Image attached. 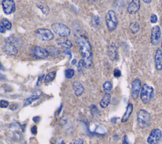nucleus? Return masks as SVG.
<instances>
[{"mask_svg": "<svg viewBox=\"0 0 162 144\" xmlns=\"http://www.w3.org/2000/svg\"><path fill=\"white\" fill-rule=\"evenodd\" d=\"M42 92L40 90H37L35 91L32 95L31 97H29L28 99H27L25 102V104H24V106L25 105H28L30 104H31L33 101L34 100H36L37 99L39 98V97L42 95Z\"/></svg>", "mask_w": 162, "mask_h": 144, "instance_id": "19", "label": "nucleus"}, {"mask_svg": "<svg viewBox=\"0 0 162 144\" xmlns=\"http://www.w3.org/2000/svg\"><path fill=\"white\" fill-rule=\"evenodd\" d=\"M106 25L109 31H113L118 25V19L115 12L111 10L106 13Z\"/></svg>", "mask_w": 162, "mask_h": 144, "instance_id": "5", "label": "nucleus"}, {"mask_svg": "<svg viewBox=\"0 0 162 144\" xmlns=\"http://www.w3.org/2000/svg\"><path fill=\"white\" fill-rule=\"evenodd\" d=\"M36 5H37L38 7L40 9V10H41V11L42 12V13L44 15H48L49 14L50 8L46 3L41 2L39 3H37Z\"/></svg>", "mask_w": 162, "mask_h": 144, "instance_id": "22", "label": "nucleus"}, {"mask_svg": "<svg viewBox=\"0 0 162 144\" xmlns=\"http://www.w3.org/2000/svg\"><path fill=\"white\" fill-rule=\"evenodd\" d=\"M139 28L140 27L138 22H132L129 25V29L133 34H136L139 31Z\"/></svg>", "mask_w": 162, "mask_h": 144, "instance_id": "23", "label": "nucleus"}, {"mask_svg": "<svg viewBox=\"0 0 162 144\" xmlns=\"http://www.w3.org/2000/svg\"><path fill=\"white\" fill-rule=\"evenodd\" d=\"M114 76L116 78H119L122 76V73H121V71L120 70V69H115L114 70V73H113Z\"/></svg>", "mask_w": 162, "mask_h": 144, "instance_id": "30", "label": "nucleus"}, {"mask_svg": "<svg viewBox=\"0 0 162 144\" xmlns=\"http://www.w3.org/2000/svg\"><path fill=\"white\" fill-rule=\"evenodd\" d=\"M31 132L33 133V134H36L37 133V127H35V126H34V127H33L31 129Z\"/></svg>", "mask_w": 162, "mask_h": 144, "instance_id": "40", "label": "nucleus"}, {"mask_svg": "<svg viewBox=\"0 0 162 144\" xmlns=\"http://www.w3.org/2000/svg\"><path fill=\"white\" fill-rule=\"evenodd\" d=\"M122 144H131V143L129 142V141H128L127 137L126 136V135H125V136H124V137H123Z\"/></svg>", "mask_w": 162, "mask_h": 144, "instance_id": "35", "label": "nucleus"}, {"mask_svg": "<svg viewBox=\"0 0 162 144\" xmlns=\"http://www.w3.org/2000/svg\"><path fill=\"white\" fill-rule=\"evenodd\" d=\"M144 2L146 3H150L151 2V0H149V1H146V0H145V1H144Z\"/></svg>", "mask_w": 162, "mask_h": 144, "instance_id": "42", "label": "nucleus"}, {"mask_svg": "<svg viewBox=\"0 0 162 144\" xmlns=\"http://www.w3.org/2000/svg\"><path fill=\"white\" fill-rule=\"evenodd\" d=\"M75 43L86 66L91 67L93 65L92 47L87 37L83 34H77L75 38Z\"/></svg>", "mask_w": 162, "mask_h": 144, "instance_id": "1", "label": "nucleus"}, {"mask_svg": "<svg viewBox=\"0 0 162 144\" xmlns=\"http://www.w3.org/2000/svg\"><path fill=\"white\" fill-rule=\"evenodd\" d=\"M75 74V70L73 69H67L65 70V76L67 79H71Z\"/></svg>", "mask_w": 162, "mask_h": 144, "instance_id": "27", "label": "nucleus"}, {"mask_svg": "<svg viewBox=\"0 0 162 144\" xmlns=\"http://www.w3.org/2000/svg\"><path fill=\"white\" fill-rule=\"evenodd\" d=\"M117 47L115 43L111 44L109 47V55L112 60H115L117 59Z\"/></svg>", "mask_w": 162, "mask_h": 144, "instance_id": "17", "label": "nucleus"}, {"mask_svg": "<svg viewBox=\"0 0 162 144\" xmlns=\"http://www.w3.org/2000/svg\"><path fill=\"white\" fill-rule=\"evenodd\" d=\"M63 53L65 54V55H70V58L72 57V53H71V51L69 50H64V51H63Z\"/></svg>", "mask_w": 162, "mask_h": 144, "instance_id": "36", "label": "nucleus"}, {"mask_svg": "<svg viewBox=\"0 0 162 144\" xmlns=\"http://www.w3.org/2000/svg\"><path fill=\"white\" fill-rule=\"evenodd\" d=\"M103 88L106 93H109L112 89V83L110 81H106L103 85Z\"/></svg>", "mask_w": 162, "mask_h": 144, "instance_id": "26", "label": "nucleus"}, {"mask_svg": "<svg viewBox=\"0 0 162 144\" xmlns=\"http://www.w3.org/2000/svg\"><path fill=\"white\" fill-rule=\"evenodd\" d=\"M155 62L156 69L158 70H161L162 69V51L160 48H158L156 51Z\"/></svg>", "mask_w": 162, "mask_h": 144, "instance_id": "16", "label": "nucleus"}, {"mask_svg": "<svg viewBox=\"0 0 162 144\" xmlns=\"http://www.w3.org/2000/svg\"><path fill=\"white\" fill-rule=\"evenodd\" d=\"M72 86L74 91V94L77 97H80L84 93L85 88L83 85V84L80 81H74Z\"/></svg>", "mask_w": 162, "mask_h": 144, "instance_id": "14", "label": "nucleus"}, {"mask_svg": "<svg viewBox=\"0 0 162 144\" xmlns=\"http://www.w3.org/2000/svg\"><path fill=\"white\" fill-rule=\"evenodd\" d=\"M51 28L53 32L61 38H67L70 35V29L68 27L64 24L56 22L53 24Z\"/></svg>", "mask_w": 162, "mask_h": 144, "instance_id": "4", "label": "nucleus"}, {"mask_svg": "<svg viewBox=\"0 0 162 144\" xmlns=\"http://www.w3.org/2000/svg\"><path fill=\"white\" fill-rule=\"evenodd\" d=\"M57 76V72L56 71H51L46 76L44 77V82L46 83H50L55 79Z\"/></svg>", "mask_w": 162, "mask_h": 144, "instance_id": "21", "label": "nucleus"}, {"mask_svg": "<svg viewBox=\"0 0 162 144\" xmlns=\"http://www.w3.org/2000/svg\"><path fill=\"white\" fill-rule=\"evenodd\" d=\"M92 22L93 25H95V27H97L100 24V19L98 16H95L92 19Z\"/></svg>", "mask_w": 162, "mask_h": 144, "instance_id": "29", "label": "nucleus"}, {"mask_svg": "<svg viewBox=\"0 0 162 144\" xmlns=\"http://www.w3.org/2000/svg\"><path fill=\"white\" fill-rule=\"evenodd\" d=\"M161 48H162V40H161Z\"/></svg>", "mask_w": 162, "mask_h": 144, "instance_id": "43", "label": "nucleus"}, {"mask_svg": "<svg viewBox=\"0 0 162 144\" xmlns=\"http://www.w3.org/2000/svg\"><path fill=\"white\" fill-rule=\"evenodd\" d=\"M137 120L138 125L140 128H146L151 123L150 114L146 110L141 109L138 112Z\"/></svg>", "mask_w": 162, "mask_h": 144, "instance_id": "6", "label": "nucleus"}, {"mask_svg": "<svg viewBox=\"0 0 162 144\" xmlns=\"http://www.w3.org/2000/svg\"><path fill=\"white\" fill-rule=\"evenodd\" d=\"M153 96H154L153 88L148 84L143 85L140 93V98L141 101L143 103L147 104L151 101Z\"/></svg>", "mask_w": 162, "mask_h": 144, "instance_id": "3", "label": "nucleus"}, {"mask_svg": "<svg viewBox=\"0 0 162 144\" xmlns=\"http://www.w3.org/2000/svg\"><path fill=\"white\" fill-rule=\"evenodd\" d=\"M161 38V29L158 25L153 28L151 34V41L153 45H157Z\"/></svg>", "mask_w": 162, "mask_h": 144, "instance_id": "12", "label": "nucleus"}, {"mask_svg": "<svg viewBox=\"0 0 162 144\" xmlns=\"http://www.w3.org/2000/svg\"><path fill=\"white\" fill-rule=\"evenodd\" d=\"M2 7L3 12L6 15L14 13L16 10V5L13 0H3Z\"/></svg>", "mask_w": 162, "mask_h": 144, "instance_id": "11", "label": "nucleus"}, {"mask_svg": "<svg viewBox=\"0 0 162 144\" xmlns=\"http://www.w3.org/2000/svg\"><path fill=\"white\" fill-rule=\"evenodd\" d=\"M49 53H50V55H52V56H58L59 55V54H60V51L59 50L55 48V47H49L48 48H47Z\"/></svg>", "mask_w": 162, "mask_h": 144, "instance_id": "25", "label": "nucleus"}, {"mask_svg": "<svg viewBox=\"0 0 162 144\" xmlns=\"http://www.w3.org/2000/svg\"><path fill=\"white\" fill-rule=\"evenodd\" d=\"M5 31H6V29L4 28V26L2 24H0V32H1V33H5Z\"/></svg>", "mask_w": 162, "mask_h": 144, "instance_id": "38", "label": "nucleus"}, {"mask_svg": "<svg viewBox=\"0 0 162 144\" xmlns=\"http://www.w3.org/2000/svg\"><path fill=\"white\" fill-rule=\"evenodd\" d=\"M140 6V1H139V0H133L128 5L127 12L129 14L136 13L139 10Z\"/></svg>", "mask_w": 162, "mask_h": 144, "instance_id": "13", "label": "nucleus"}, {"mask_svg": "<svg viewBox=\"0 0 162 144\" xmlns=\"http://www.w3.org/2000/svg\"><path fill=\"white\" fill-rule=\"evenodd\" d=\"M20 45V41L14 37L7 38L5 40L3 50L7 55L10 56L17 55L18 53V46Z\"/></svg>", "mask_w": 162, "mask_h": 144, "instance_id": "2", "label": "nucleus"}, {"mask_svg": "<svg viewBox=\"0 0 162 144\" xmlns=\"http://www.w3.org/2000/svg\"><path fill=\"white\" fill-rule=\"evenodd\" d=\"M35 37L44 41H51L54 38V35L51 30L46 28H39L34 31Z\"/></svg>", "mask_w": 162, "mask_h": 144, "instance_id": "7", "label": "nucleus"}, {"mask_svg": "<svg viewBox=\"0 0 162 144\" xmlns=\"http://www.w3.org/2000/svg\"><path fill=\"white\" fill-rule=\"evenodd\" d=\"M9 105V102L5 100H1V107L2 108H6Z\"/></svg>", "mask_w": 162, "mask_h": 144, "instance_id": "32", "label": "nucleus"}, {"mask_svg": "<svg viewBox=\"0 0 162 144\" xmlns=\"http://www.w3.org/2000/svg\"><path fill=\"white\" fill-rule=\"evenodd\" d=\"M31 55L35 59H44L47 58L50 53L47 49L39 46H34L31 49Z\"/></svg>", "mask_w": 162, "mask_h": 144, "instance_id": "8", "label": "nucleus"}, {"mask_svg": "<svg viewBox=\"0 0 162 144\" xmlns=\"http://www.w3.org/2000/svg\"><path fill=\"white\" fill-rule=\"evenodd\" d=\"M76 60L75 59H74V60H73L71 62V63H72V65H75V64H76Z\"/></svg>", "mask_w": 162, "mask_h": 144, "instance_id": "41", "label": "nucleus"}, {"mask_svg": "<svg viewBox=\"0 0 162 144\" xmlns=\"http://www.w3.org/2000/svg\"><path fill=\"white\" fill-rule=\"evenodd\" d=\"M162 137V132L159 129H154L151 131L148 138V144H157Z\"/></svg>", "mask_w": 162, "mask_h": 144, "instance_id": "10", "label": "nucleus"}, {"mask_svg": "<svg viewBox=\"0 0 162 144\" xmlns=\"http://www.w3.org/2000/svg\"><path fill=\"white\" fill-rule=\"evenodd\" d=\"M84 66H86V65L84 64V61L83 60H79V64H78V66H77V71H78V73L79 74H81V73H83Z\"/></svg>", "mask_w": 162, "mask_h": 144, "instance_id": "28", "label": "nucleus"}, {"mask_svg": "<svg viewBox=\"0 0 162 144\" xmlns=\"http://www.w3.org/2000/svg\"><path fill=\"white\" fill-rule=\"evenodd\" d=\"M141 88V80L135 79L131 83V97L134 100H136L138 98Z\"/></svg>", "mask_w": 162, "mask_h": 144, "instance_id": "9", "label": "nucleus"}, {"mask_svg": "<svg viewBox=\"0 0 162 144\" xmlns=\"http://www.w3.org/2000/svg\"><path fill=\"white\" fill-rule=\"evenodd\" d=\"M56 42L58 45L61 46V47L65 48V50H68L69 48L72 47V41L67 38H58L56 40Z\"/></svg>", "mask_w": 162, "mask_h": 144, "instance_id": "15", "label": "nucleus"}, {"mask_svg": "<svg viewBox=\"0 0 162 144\" xmlns=\"http://www.w3.org/2000/svg\"><path fill=\"white\" fill-rule=\"evenodd\" d=\"M17 107H18V104H13L12 105H10V109L11 110L14 111V110H15V109H17Z\"/></svg>", "mask_w": 162, "mask_h": 144, "instance_id": "37", "label": "nucleus"}, {"mask_svg": "<svg viewBox=\"0 0 162 144\" xmlns=\"http://www.w3.org/2000/svg\"><path fill=\"white\" fill-rule=\"evenodd\" d=\"M44 76V74H42L41 76H40L39 77V78H38V83H37V86H39V84L41 83V81H42V79H43Z\"/></svg>", "mask_w": 162, "mask_h": 144, "instance_id": "39", "label": "nucleus"}, {"mask_svg": "<svg viewBox=\"0 0 162 144\" xmlns=\"http://www.w3.org/2000/svg\"><path fill=\"white\" fill-rule=\"evenodd\" d=\"M158 21V17L155 14H152L150 18V22L153 24H155Z\"/></svg>", "mask_w": 162, "mask_h": 144, "instance_id": "31", "label": "nucleus"}, {"mask_svg": "<svg viewBox=\"0 0 162 144\" xmlns=\"http://www.w3.org/2000/svg\"><path fill=\"white\" fill-rule=\"evenodd\" d=\"M110 100H111V95L110 94V93H105L100 103V105L101 107V108L105 109V108L109 106L110 102Z\"/></svg>", "mask_w": 162, "mask_h": 144, "instance_id": "18", "label": "nucleus"}, {"mask_svg": "<svg viewBox=\"0 0 162 144\" xmlns=\"http://www.w3.org/2000/svg\"><path fill=\"white\" fill-rule=\"evenodd\" d=\"M55 144H66L64 140L61 138H58L55 140Z\"/></svg>", "mask_w": 162, "mask_h": 144, "instance_id": "33", "label": "nucleus"}, {"mask_svg": "<svg viewBox=\"0 0 162 144\" xmlns=\"http://www.w3.org/2000/svg\"><path fill=\"white\" fill-rule=\"evenodd\" d=\"M1 24H2L5 29L6 30H10L12 29V23L9 21L8 19H5V18H3L1 20Z\"/></svg>", "mask_w": 162, "mask_h": 144, "instance_id": "24", "label": "nucleus"}, {"mask_svg": "<svg viewBox=\"0 0 162 144\" xmlns=\"http://www.w3.org/2000/svg\"><path fill=\"white\" fill-rule=\"evenodd\" d=\"M84 143V140L83 138H78L76 140L74 141L73 144H83Z\"/></svg>", "mask_w": 162, "mask_h": 144, "instance_id": "34", "label": "nucleus"}, {"mask_svg": "<svg viewBox=\"0 0 162 144\" xmlns=\"http://www.w3.org/2000/svg\"><path fill=\"white\" fill-rule=\"evenodd\" d=\"M132 111H133V105L130 103L128 104V105L127 107V109H126L125 112L124 113V114L122 117V120H121L122 123H125L129 119L131 114L132 113Z\"/></svg>", "mask_w": 162, "mask_h": 144, "instance_id": "20", "label": "nucleus"}]
</instances>
